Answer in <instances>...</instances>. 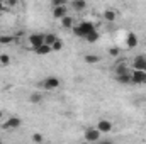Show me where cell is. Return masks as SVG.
<instances>
[{
	"instance_id": "6da1fadb",
	"label": "cell",
	"mask_w": 146,
	"mask_h": 144,
	"mask_svg": "<svg viewBox=\"0 0 146 144\" xmlns=\"http://www.w3.org/2000/svg\"><path fill=\"white\" fill-rule=\"evenodd\" d=\"M95 29H97V27H95L94 22H90V20H83V22H80L78 26H73L72 27L73 34L76 37H80V39H85L90 32H94Z\"/></svg>"
},
{
	"instance_id": "7a4b0ae2",
	"label": "cell",
	"mask_w": 146,
	"mask_h": 144,
	"mask_svg": "<svg viewBox=\"0 0 146 144\" xmlns=\"http://www.w3.org/2000/svg\"><path fill=\"white\" fill-rule=\"evenodd\" d=\"M115 80L119 83H122V85L131 83V71H129V68H127L126 63H119L115 66Z\"/></svg>"
},
{
	"instance_id": "3957f363",
	"label": "cell",
	"mask_w": 146,
	"mask_h": 144,
	"mask_svg": "<svg viewBox=\"0 0 146 144\" xmlns=\"http://www.w3.org/2000/svg\"><path fill=\"white\" fill-rule=\"evenodd\" d=\"M100 136H102V132H100L97 127H87L85 132H83V137H85V141H88V143H97V141H100Z\"/></svg>"
},
{
	"instance_id": "277c9868",
	"label": "cell",
	"mask_w": 146,
	"mask_h": 144,
	"mask_svg": "<svg viewBox=\"0 0 146 144\" xmlns=\"http://www.w3.org/2000/svg\"><path fill=\"white\" fill-rule=\"evenodd\" d=\"M21 126H22V119L21 117H15V115L7 117V120L3 122V129H7V131H15Z\"/></svg>"
},
{
	"instance_id": "5b68a950",
	"label": "cell",
	"mask_w": 146,
	"mask_h": 144,
	"mask_svg": "<svg viewBox=\"0 0 146 144\" xmlns=\"http://www.w3.org/2000/svg\"><path fill=\"white\" fill-rule=\"evenodd\" d=\"M131 83H134V85H146V71H143V70H133L131 71Z\"/></svg>"
},
{
	"instance_id": "8992f818",
	"label": "cell",
	"mask_w": 146,
	"mask_h": 144,
	"mask_svg": "<svg viewBox=\"0 0 146 144\" xmlns=\"http://www.w3.org/2000/svg\"><path fill=\"white\" fill-rule=\"evenodd\" d=\"M60 85H61V81H60V78H58V76H48V78L42 81V87H44L46 90H49V92H53V90L60 88Z\"/></svg>"
},
{
	"instance_id": "52a82bcc",
	"label": "cell",
	"mask_w": 146,
	"mask_h": 144,
	"mask_svg": "<svg viewBox=\"0 0 146 144\" xmlns=\"http://www.w3.org/2000/svg\"><path fill=\"white\" fill-rule=\"evenodd\" d=\"M102 134H107V132H110L112 129H114V126H112V122L110 120H107V119H100L99 122H97V126H95Z\"/></svg>"
},
{
	"instance_id": "ba28073f",
	"label": "cell",
	"mask_w": 146,
	"mask_h": 144,
	"mask_svg": "<svg viewBox=\"0 0 146 144\" xmlns=\"http://www.w3.org/2000/svg\"><path fill=\"white\" fill-rule=\"evenodd\" d=\"M42 42H44V34L36 32V34H31V36H29V44L33 46V49H36L37 46H41Z\"/></svg>"
},
{
	"instance_id": "9c48e42d",
	"label": "cell",
	"mask_w": 146,
	"mask_h": 144,
	"mask_svg": "<svg viewBox=\"0 0 146 144\" xmlns=\"http://www.w3.org/2000/svg\"><path fill=\"white\" fill-rule=\"evenodd\" d=\"M133 68L134 70H143V71H146V56H136L133 59Z\"/></svg>"
},
{
	"instance_id": "30bf717a",
	"label": "cell",
	"mask_w": 146,
	"mask_h": 144,
	"mask_svg": "<svg viewBox=\"0 0 146 144\" xmlns=\"http://www.w3.org/2000/svg\"><path fill=\"white\" fill-rule=\"evenodd\" d=\"M66 12H68V9H66V5H60V7H53V17H54V19H63L65 15H68Z\"/></svg>"
},
{
	"instance_id": "8fae6325",
	"label": "cell",
	"mask_w": 146,
	"mask_h": 144,
	"mask_svg": "<svg viewBox=\"0 0 146 144\" xmlns=\"http://www.w3.org/2000/svg\"><path fill=\"white\" fill-rule=\"evenodd\" d=\"M126 46L129 49H133V48L138 46V36L134 32H127V36H126Z\"/></svg>"
},
{
	"instance_id": "7c38bea8",
	"label": "cell",
	"mask_w": 146,
	"mask_h": 144,
	"mask_svg": "<svg viewBox=\"0 0 146 144\" xmlns=\"http://www.w3.org/2000/svg\"><path fill=\"white\" fill-rule=\"evenodd\" d=\"M36 54H39V56H46V54H49V53H53V49H51V46L49 44H46V42H42L41 46H37L36 49Z\"/></svg>"
},
{
	"instance_id": "4fadbf2b",
	"label": "cell",
	"mask_w": 146,
	"mask_h": 144,
	"mask_svg": "<svg viewBox=\"0 0 146 144\" xmlns=\"http://www.w3.org/2000/svg\"><path fill=\"white\" fill-rule=\"evenodd\" d=\"M104 19H106V22H114V20L117 19L115 10H114V9H106V10H104Z\"/></svg>"
},
{
	"instance_id": "5bb4252c",
	"label": "cell",
	"mask_w": 146,
	"mask_h": 144,
	"mask_svg": "<svg viewBox=\"0 0 146 144\" xmlns=\"http://www.w3.org/2000/svg\"><path fill=\"white\" fill-rule=\"evenodd\" d=\"M60 22H61V26H63L65 29H72L73 26H75V19L70 17V15H65L63 19H60Z\"/></svg>"
},
{
	"instance_id": "9a60e30c",
	"label": "cell",
	"mask_w": 146,
	"mask_h": 144,
	"mask_svg": "<svg viewBox=\"0 0 146 144\" xmlns=\"http://www.w3.org/2000/svg\"><path fill=\"white\" fill-rule=\"evenodd\" d=\"M72 9L73 10H85L87 9V2L85 0H72Z\"/></svg>"
},
{
	"instance_id": "2e32d148",
	"label": "cell",
	"mask_w": 146,
	"mask_h": 144,
	"mask_svg": "<svg viewBox=\"0 0 146 144\" xmlns=\"http://www.w3.org/2000/svg\"><path fill=\"white\" fill-rule=\"evenodd\" d=\"M99 31H97V29H95V31H94V32H90V34H88V36L85 37V41H87V42H90V44H94V42H97V41H99Z\"/></svg>"
},
{
	"instance_id": "e0dca14e",
	"label": "cell",
	"mask_w": 146,
	"mask_h": 144,
	"mask_svg": "<svg viewBox=\"0 0 146 144\" xmlns=\"http://www.w3.org/2000/svg\"><path fill=\"white\" fill-rule=\"evenodd\" d=\"M56 39H58V36H56L54 32H48V34H44V42H46V44H49V46H51Z\"/></svg>"
},
{
	"instance_id": "ac0fdd59",
	"label": "cell",
	"mask_w": 146,
	"mask_h": 144,
	"mask_svg": "<svg viewBox=\"0 0 146 144\" xmlns=\"http://www.w3.org/2000/svg\"><path fill=\"white\" fill-rule=\"evenodd\" d=\"M85 61H87L88 65H95V63H99V61H100V58H99V56H95V54H85Z\"/></svg>"
},
{
	"instance_id": "d6986e66",
	"label": "cell",
	"mask_w": 146,
	"mask_h": 144,
	"mask_svg": "<svg viewBox=\"0 0 146 144\" xmlns=\"http://www.w3.org/2000/svg\"><path fill=\"white\" fill-rule=\"evenodd\" d=\"M51 49H53V51H56V53H58V51H61V49H63V41L58 37V39L51 44Z\"/></svg>"
},
{
	"instance_id": "ffe728a7",
	"label": "cell",
	"mask_w": 146,
	"mask_h": 144,
	"mask_svg": "<svg viewBox=\"0 0 146 144\" xmlns=\"http://www.w3.org/2000/svg\"><path fill=\"white\" fill-rule=\"evenodd\" d=\"M29 100H31L33 104H41V102H42V95H41V93H37V92H34V93H31Z\"/></svg>"
},
{
	"instance_id": "44dd1931",
	"label": "cell",
	"mask_w": 146,
	"mask_h": 144,
	"mask_svg": "<svg viewBox=\"0 0 146 144\" xmlns=\"http://www.w3.org/2000/svg\"><path fill=\"white\" fill-rule=\"evenodd\" d=\"M0 65L2 66H9L10 65V56L9 54H0Z\"/></svg>"
},
{
	"instance_id": "7402d4cb",
	"label": "cell",
	"mask_w": 146,
	"mask_h": 144,
	"mask_svg": "<svg viewBox=\"0 0 146 144\" xmlns=\"http://www.w3.org/2000/svg\"><path fill=\"white\" fill-rule=\"evenodd\" d=\"M14 41V36H0V44H10Z\"/></svg>"
},
{
	"instance_id": "603a6c76",
	"label": "cell",
	"mask_w": 146,
	"mask_h": 144,
	"mask_svg": "<svg viewBox=\"0 0 146 144\" xmlns=\"http://www.w3.org/2000/svg\"><path fill=\"white\" fill-rule=\"evenodd\" d=\"M119 48H109V56H112V58H117L119 56Z\"/></svg>"
},
{
	"instance_id": "cb8c5ba5",
	"label": "cell",
	"mask_w": 146,
	"mask_h": 144,
	"mask_svg": "<svg viewBox=\"0 0 146 144\" xmlns=\"http://www.w3.org/2000/svg\"><path fill=\"white\" fill-rule=\"evenodd\" d=\"M68 0H51V5L53 7H60V5H66Z\"/></svg>"
},
{
	"instance_id": "d4e9b609",
	"label": "cell",
	"mask_w": 146,
	"mask_h": 144,
	"mask_svg": "<svg viewBox=\"0 0 146 144\" xmlns=\"http://www.w3.org/2000/svg\"><path fill=\"white\" fill-rule=\"evenodd\" d=\"M33 141H34V143H42L44 137H42L41 134H33Z\"/></svg>"
},
{
	"instance_id": "484cf974",
	"label": "cell",
	"mask_w": 146,
	"mask_h": 144,
	"mask_svg": "<svg viewBox=\"0 0 146 144\" xmlns=\"http://www.w3.org/2000/svg\"><path fill=\"white\" fill-rule=\"evenodd\" d=\"M5 10V5H3V0H0V12Z\"/></svg>"
}]
</instances>
